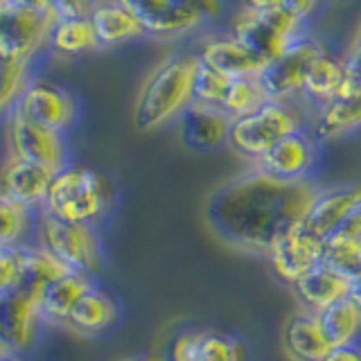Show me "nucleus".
Returning a JSON list of instances; mask_svg holds the SVG:
<instances>
[{
  "label": "nucleus",
  "mask_w": 361,
  "mask_h": 361,
  "mask_svg": "<svg viewBox=\"0 0 361 361\" xmlns=\"http://www.w3.org/2000/svg\"><path fill=\"white\" fill-rule=\"evenodd\" d=\"M316 195L312 180L276 178L255 165L212 192L206 219L228 246L267 255L282 235L302 224Z\"/></svg>",
  "instance_id": "f257e3e1"
},
{
  "label": "nucleus",
  "mask_w": 361,
  "mask_h": 361,
  "mask_svg": "<svg viewBox=\"0 0 361 361\" xmlns=\"http://www.w3.org/2000/svg\"><path fill=\"white\" fill-rule=\"evenodd\" d=\"M195 54H172L145 77L133 102V127L138 131H156L183 116L192 104V77Z\"/></svg>",
  "instance_id": "f03ea898"
},
{
  "label": "nucleus",
  "mask_w": 361,
  "mask_h": 361,
  "mask_svg": "<svg viewBox=\"0 0 361 361\" xmlns=\"http://www.w3.org/2000/svg\"><path fill=\"white\" fill-rule=\"evenodd\" d=\"M113 180L84 165H66L54 174L43 208L52 217L73 224L97 226L113 210Z\"/></svg>",
  "instance_id": "7ed1b4c3"
},
{
  "label": "nucleus",
  "mask_w": 361,
  "mask_h": 361,
  "mask_svg": "<svg viewBox=\"0 0 361 361\" xmlns=\"http://www.w3.org/2000/svg\"><path fill=\"white\" fill-rule=\"evenodd\" d=\"M302 129H307L305 127V116L293 102L269 99L257 111L233 120L228 145L235 154L257 163L271 147Z\"/></svg>",
  "instance_id": "20e7f679"
},
{
  "label": "nucleus",
  "mask_w": 361,
  "mask_h": 361,
  "mask_svg": "<svg viewBox=\"0 0 361 361\" xmlns=\"http://www.w3.org/2000/svg\"><path fill=\"white\" fill-rule=\"evenodd\" d=\"M37 244L79 274L93 276L102 267V242L95 226L90 224L61 221L41 210Z\"/></svg>",
  "instance_id": "39448f33"
},
{
  "label": "nucleus",
  "mask_w": 361,
  "mask_h": 361,
  "mask_svg": "<svg viewBox=\"0 0 361 361\" xmlns=\"http://www.w3.org/2000/svg\"><path fill=\"white\" fill-rule=\"evenodd\" d=\"M54 23L50 14L0 0V56L32 61L43 45H50Z\"/></svg>",
  "instance_id": "423d86ee"
},
{
  "label": "nucleus",
  "mask_w": 361,
  "mask_h": 361,
  "mask_svg": "<svg viewBox=\"0 0 361 361\" xmlns=\"http://www.w3.org/2000/svg\"><path fill=\"white\" fill-rule=\"evenodd\" d=\"M325 52L327 50L323 43L302 37L282 52L278 59L269 61L264 71L259 73V82L267 90V97L271 102H293L298 95H302L307 73L312 71L316 59Z\"/></svg>",
  "instance_id": "0eeeda50"
},
{
  "label": "nucleus",
  "mask_w": 361,
  "mask_h": 361,
  "mask_svg": "<svg viewBox=\"0 0 361 361\" xmlns=\"http://www.w3.org/2000/svg\"><path fill=\"white\" fill-rule=\"evenodd\" d=\"M7 142H9V154L23 158V161L39 163L43 167L54 169V172H59V169L68 165V149L63 142V133L41 127V124L23 116L16 106L9 111Z\"/></svg>",
  "instance_id": "6e6552de"
},
{
  "label": "nucleus",
  "mask_w": 361,
  "mask_h": 361,
  "mask_svg": "<svg viewBox=\"0 0 361 361\" xmlns=\"http://www.w3.org/2000/svg\"><path fill=\"white\" fill-rule=\"evenodd\" d=\"M16 109L25 118L56 133L68 131L77 120L75 97L48 79H30V84L16 102Z\"/></svg>",
  "instance_id": "1a4fd4ad"
},
{
  "label": "nucleus",
  "mask_w": 361,
  "mask_h": 361,
  "mask_svg": "<svg viewBox=\"0 0 361 361\" xmlns=\"http://www.w3.org/2000/svg\"><path fill=\"white\" fill-rule=\"evenodd\" d=\"M138 18L147 37L176 39L199 30L206 18L178 0H120Z\"/></svg>",
  "instance_id": "9d476101"
},
{
  "label": "nucleus",
  "mask_w": 361,
  "mask_h": 361,
  "mask_svg": "<svg viewBox=\"0 0 361 361\" xmlns=\"http://www.w3.org/2000/svg\"><path fill=\"white\" fill-rule=\"evenodd\" d=\"M269 262L274 274L285 285H296L314 267L323 262V242L310 235L302 226L291 228L287 235L269 248Z\"/></svg>",
  "instance_id": "9b49d317"
},
{
  "label": "nucleus",
  "mask_w": 361,
  "mask_h": 361,
  "mask_svg": "<svg viewBox=\"0 0 361 361\" xmlns=\"http://www.w3.org/2000/svg\"><path fill=\"white\" fill-rule=\"evenodd\" d=\"M319 163V140L314 133L302 129L282 138L278 145L255 163L267 174L285 180H312V172Z\"/></svg>",
  "instance_id": "f8f14e48"
},
{
  "label": "nucleus",
  "mask_w": 361,
  "mask_h": 361,
  "mask_svg": "<svg viewBox=\"0 0 361 361\" xmlns=\"http://www.w3.org/2000/svg\"><path fill=\"white\" fill-rule=\"evenodd\" d=\"M43 321L37 298L27 291L0 293V350L25 353L34 345Z\"/></svg>",
  "instance_id": "ddd939ff"
},
{
  "label": "nucleus",
  "mask_w": 361,
  "mask_h": 361,
  "mask_svg": "<svg viewBox=\"0 0 361 361\" xmlns=\"http://www.w3.org/2000/svg\"><path fill=\"white\" fill-rule=\"evenodd\" d=\"M54 174L56 172L50 167L9 154L5 165L0 167V195L27 210L43 208Z\"/></svg>",
  "instance_id": "4468645a"
},
{
  "label": "nucleus",
  "mask_w": 361,
  "mask_h": 361,
  "mask_svg": "<svg viewBox=\"0 0 361 361\" xmlns=\"http://www.w3.org/2000/svg\"><path fill=\"white\" fill-rule=\"evenodd\" d=\"M361 206V185H338L330 190H319L314 197L307 214L302 219V228L316 240H327L353 217V212Z\"/></svg>",
  "instance_id": "2eb2a0df"
},
{
  "label": "nucleus",
  "mask_w": 361,
  "mask_h": 361,
  "mask_svg": "<svg viewBox=\"0 0 361 361\" xmlns=\"http://www.w3.org/2000/svg\"><path fill=\"white\" fill-rule=\"evenodd\" d=\"M361 129V84H357L348 71L343 90L330 102L319 106L312 133L319 142H334Z\"/></svg>",
  "instance_id": "dca6fc26"
},
{
  "label": "nucleus",
  "mask_w": 361,
  "mask_h": 361,
  "mask_svg": "<svg viewBox=\"0 0 361 361\" xmlns=\"http://www.w3.org/2000/svg\"><path fill=\"white\" fill-rule=\"evenodd\" d=\"M203 63H208L221 75L237 77H255L267 68V59L255 54L248 45H244L235 34L228 37H210L201 43V52L197 54Z\"/></svg>",
  "instance_id": "f3484780"
},
{
  "label": "nucleus",
  "mask_w": 361,
  "mask_h": 361,
  "mask_svg": "<svg viewBox=\"0 0 361 361\" xmlns=\"http://www.w3.org/2000/svg\"><path fill=\"white\" fill-rule=\"evenodd\" d=\"M180 122V140L195 152H212L221 145H228V133L233 118H228L217 106L190 104Z\"/></svg>",
  "instance_id": "a211bd4d"
},
{
  "label": "nucleus",
  "mask_w": 361,
  "mask_h": 361,
  "mask_svg": "<svg viewBox=\"0 0 361 361\" xmlns=\"http://www.w3.org/2000/svg\"><path fill=\"white\" fill-rule=\"evenodd\" d=\"M118 302L116 298L106 293L104 289H99L97 285L90 287L79 302L73 307V312L68 314V319L63 323L66 330H71L77 336H99L106 330H111L118 323Z\"/></svg>",
  "instance_id": "6ab92c4d"
},
{
  "label": "nucleus",
  "mask_w": 361,
  "mask_h": 361,
  "mask_svg": "<svg viewBox=\"0 0 361 361\" xmlns=\"http://www.w3.org/2000/svg\"><path fill=\"white\" fill-rule=\"evenodd\" d=\"M88 18L93 23L99 48H118L147 37L138 18L120 0H95Z\"/></svg>",
  "instance_id": "aec40b11"
},
{
  "label": "nucleus",
  "mask_w": 361,
  "mask_h": 361,
  "mask_svg": "<svg viewBox=\"0 0 361 361\" xmlns=\"http://www.w3.org/2000/svg\"><path fill=\"white\" fill-rule=\"evenodd\" d=\"M350 287H353V280L348 276L338 274L330 264L321 262L293 285V293H296V298L300 300V307L305 312L319 314L321 310L330 307L336 300L350 296Z\"/></svg>",
  "instance_id": "412c9836"
},
{
  "label": "nucleus",
  "mask_w": 361,
  "mask_h": 361,
  "mask_svg": "<svg viewBox=\"0 0 361 361\" xmlns=\"http://www.w3.org/2000/svg\"><path fill=\"white\" fill-rule=\"evenodd\" d=\"M233 34L267 61L278 59L282 52L296 43L271 25V20L264 16V11H257L251 7H244L240 14L233 18Z\"/></svg>",
  "instance_id": "4be33fe9"
},
{
  "label": "nucleus",
  "mask_w": 361,
  "mask_h": 361,
  "mask_svg": "<svg viewBox=\"0 0 361 361\" xmlns=\"http://www.w3.org/2000/svg\"><path fill=\"white\" fill-rule=\"evenodd\" d=\"M282 345L293 361H323L332 350L316 314L305 310L289 316L282 330Z\"/></svg>",
  "instance_id": "5701e85b"
},
{
  "label": "nucleus",
  "mask_w": 361,
  "mask_h": 361,
  "mask_svg": "<svg viewBox=\"0 0 361 361\" xmlns=\"http://www.w3.org/2000/svg\"><path fill=\"white\" fill-rule=\"evenodd\" d=\"M93 285H95L93 276L79 274V271H71V274L61 276L59 280L50 282V285L37 296L43 321L63 327L68 314L73 312L79 298H82Z\"/></svg>",
  "instance_id": "b1692460"
},
{
  "label": "nucleus",
  "mask_w": 361,
  "mask_h": 361,
  "mask_svg": "<svg viewBox=\"0 0 361 361\" xmlns=\"http://www.w3.org/2000/svg\"><path fill=\"white\" fill-rule=\"evenodd\" d=\"M348 82V63L345 59H336L330 52L321 54L312 71L307 73L302 86V95L314 104L323 106L325 102H330L343 90Z\"/></svg>",
  "instance_id": "393cba45"
},
{
  "label": "nucleus",
  "mask_w": 361,
  "mask_h": 361,
  "mask_svg": "<svg viewBox=\"0 0 361 361\" xmlns=\"http://www.w3.org/2000/svg\"><path fill=\"white\" fill-rule=\"evenodd\" d=\"M319 325L325 334V338L330 341V345H348L357 343L361 336V307L345 296L341 300H336L330 307L321 310L316 314Z\"/></svg>",
  "instance_id": "a878e982"
},
{
  "label": "nucleus",
  "mask_w": 361,
  "mask_h": 361,
  "mask_svg": "<svg viewBox=\"0 0 361 361\" xmlns=\"http://www.w3.org/2000/svg\"><path fill=\"white\" fill-rule=\"evenodd\" d=\"M50 48L59 56H79L99 48L93 23L88 16L56 20L50 34Z\"/></svg>",
  "instance_id": "bb28decb"
},
{
  "label": "nucleus",
  "mask_w": 361,
  "mask_h": 361,
  "mask_svg": "<svg viewBox=\"0 0 361 361\" xmlns=\"http://www.w3.org/2000/svg\"><path fill=\"white\" fill-rule=\"evenodd\" d=\"M323 262L336 269L350 280L361 278V235L341 226L323 240Z\"/></svg>",
  "instance_id": "cd10ccee"
},
{
  "label": "nucleus",
  "mask_w": 361,
  "mask_h": 361,
  "mask_svg": "<svg viewBox=\"0 0 361 361\" xmlns=\"http://www.w3.org/2000/svg\"><path fill=\"white\" fill-rule=\"evenodd\" d=\"M71 271L73 269H68L63 262H59L52 253H48L39 244L37 246L25 244V271H23L20 291H27L37 298L50 282L59 280L61 276L71 274Z\"/></svg>",
  "instance_id": "c85d7f7f"
},
{
  "label": "nucleus",
  "mask_w": 361,
  "mask_h": 361,
  "mask_svg": "<svg viewBox=\"0 0 361 361\" xmlns=\"http://www.w3.org/2000/svg\"><path fill=\"white\" fill-rule=\"evenodd\" d=\"M267 102L269 97H267L262 82H259V75L237 77V79H231V86H228V93L224 97L221 111L235 120V118H242L257 111L262 104H267Z\"/></svg>",
  "instance_id": "c756f323"
},
{
  "label": "nucleus",
  "mask_w": 361,
  "mask_h": 361,
  "mask_svg": "<svg viewBox=\"0 0 361 361\" xmlns=\"http://www.w3.org/2000/svg\"><path fill=\"white\" fill-rule=\"evenodd\" d=\"M228 86H231V77L214 71V68L203 63L197 56L195 77H192V104L221 109L224 97L228 93Z\"/></svg>",
  "instance_id": "7c9ffc66"
},
{
  "label": "nucleus",
  "mask_w": 361,
  "mask_h": 361,
  "mask_svg": "<svg viewBox=\"0 0 361 361\" xmlns=\"http://www.w3.org/2000/svg\"><path fill=\"white\" fill-rule=\"evenodd\" d=\"M32 210L0 195V246H20L32 228Z\"/></svg>",
  "instance_id": "2f4dec72"
},
{
  "label": "nucleus",
  "mask_w": 361,
  "mask_h": 361,
  "mask_svg": "<svg viewBox=\"0 0 361 361\" xmlns=\"http://www.w3.org/2000/svg\"><path fill=\"white\" fill-rule=\"evenodd\" d=\"M248 350L237 336L221 332H201L199 361H246Z\"/></svg>",
  "instance_id": "473e14b6"
},
{
  "label": "nucleus",
  "mask_w": 361,
  "mask_h": 361,
  "mask_svg": "<svg viewBox=\"0 0 361 361\" xmlns=\"http://www.w3.org/2000/svg\"><path fill=\"white\" fill-rule=\"evenodd\" d=\"M23 271H25V244L0 246V293L20 289Z\"/></svg>",
  "instance_id": "72a5a7b5"
},
{
  "label": "nucleus",
  "mask_w": 361,
  "mask_h": 361,
  "mask_svg": "<svg viewBox=\"0 0 361 361\" xmlns=\"http://www.w3.org/2000/svg\"><path fill=\"white\" fill-rule=\"evenodd\" d=\"M45 3H48V11L54 20H63L88 16L95 0H45Z\"/></svg>",
  "instance_id": "f704fd0d"
},
{
  "label": "nucleus",
  "mask_w": 361,
  "mask_h": 361,
  "mask_svg": "<svg viewBox=\"0 0 361 361\" xmlns=\"http://www.w3.org/2000/svg\"><path fill=\"white\" fill-rule=\"evenodd\" d=\"M199 336L201 332H183L174 338L167 361H199Z\"/></svg>",
  "instance_id": "c9c22d12"
},
{
  "label": "nucleus",
  "mask_w": 361,
  "mask_h": 361,
  "mask_svg": "<svg viewBox=\"0 0 361 361\" xmlns=\"http://www.w3.org/2000/svg\"><path fill=\"white\" fill-rule=\"evenodd\" d=\"M278 7L291 11V14H296L298 18L307 23L319 14V9L323 7V0H280Z\"/></svg>",
  "instance_id": "e433bc0d"
},
{
  "label": "nucleus",
  "mask_w": 361,
  "mask_h": 361,
  "mask_svg": "<svg viewBox=\"0 0 361 361\" xmlns=\"http://www.w3.org/2000/svg\"><path fill=\"white\" fill-rule=\"evenodd\" d=\"M178 3L199 11V14L206 20L217 18L221 14V7H224V0H178Z\"/></svg>",
  "instance_id": "4c0bfd02"
},
{
  "label": "nucleus",
  "mask_w": 361,
  "mask_h": 361,
  "mask_svg": "<svg viewBox=\"0 0 361 361\" xmlns=\"http://www.w3.org/2000/svg\"><path fill=\"white\" fill-rule=\"evenodd\" d=\"M323 361H361V345L348 343V345H334Z\"/></svg>",
  "instance_id": "58836bf2"
},
{
  "label": "nucleus",
  "mask_w": 361,
  "mask_h": 361,
  "mask_svg": "<svg viewBox=\"0 0 361 361\" xmlns=\"http://www.w3.org/2000/svg\"><path fill=\"white\" fill-rule=\"evenodd\" d=\"M9 5H16V7H25V9H34V11H41V14H50L48 11V3L45 0H7Z\"/></svg>",
  "instance_id": "ea45409f"
},
{
  "label": "nucleus",
  "mask_w": 361,
  "mask_h": 361,
  "mask_svg": "<svg viewBox=\"0 0 361 361\" xmlns=\"http://www.w3.org/2000/svg\"><path fill=\"white\" fill-rule=\"evenodd\" d=\"M345 63H348L350 77H353L357 84H361V54H350V56H345Z\"/></svg>",
  "instance_id": "a19ab883"
},
{
  "label": "nucleus",
  "mask_w": 361,
  "mask_h": 361,
  "mask_svg": "<svg viewBox=\"0 0 361 361\" xmlns=\"http://www.w3.org/2000/svg\"><path fill=\"white\" fill-rule=\"evenodd\" d=\"M246 7L257 9V11H264V9H276L280 5V0H244Z\"/></svg>",
  "instance_id": "79ce46f5"
},
{
  "label": "nucleus",
  "mask_w": 361,
  "mask_h": 361,
  "mask_svg": "<svg viewBox=\"0 0 361 361\" xmlns=\"http://www.w3.org/2000/svg\"><path fill=\"white\" fill-rule=\"evenodd\" d=\"M350 54H361V23H359V27L357 32L353 34V41H350V48H348V56Z\"/></svg>",
  "instance_id": "37998d69"
},
{
  "label": "nucleus",
  "mask_w": 361,
  "mask_h": 361,
  "mask_svg": "<svg viewBox=\"0 0 361 361\" xmlns=\"http://www.w3.org/2000/svg\"><path fill=\"white\" fill-rule=\"evenodd\" d=\"M0 361H27L23 357V353H16V350H0Z\"/></svg>",
  "instance_id": "c03bdc74"
},
{
  "label": "nucleus",
  "mask_w": 361,
  "mask_h": 361,
  "mask_svg": "<svg viewBox=\"0 0 361 361\" xmlns=\"http://www.w3.org/2000/svg\"><path fill=\"white\" fill-rule=\"evenodd\" d=\"M350 298H353L361 307V278L353 280V287H350Z\"/></svg>",
  "instance_id": "a18cd8bd"
},
{
  "label": "nucleus",
  "mask_w": 361,
  "mask_h": 361,
  "mask_svg": "<svg viewBox=\"0 0 361 361\" xmlns=\"http://www.w3.org/2000/svg\"><path fill=\"white\" fill-rule=\"evenodd\" d=\"M124 361H167L161 355H140V357H131V359H124Z\"/></svg>",
  "instance_id": "49530a36"
},
{
  "label": "nucleus",
  "mask_w": 361,
  "mask_h": 361,
  "mask_svg": "<svg viewBox=\"0 0 361 361\" xmlns=\"http://www.w3.org/2000/svg\"><path fill=\"white\" fill-rule=\"evenodd\" d=\"M0 113H7V111H5V109H3V104H0Z\"/></svg>",
  "instance_id": "de8ad7c7"
},
{
  "label": "nucleus",
  "mask_w": 361,
  "mask_h": 361,
  "mask_svg": "<svg viewBox=\"0 0 361 361\" xmlns=\"http://www.w3.org/2000/svg\"><path fill=\"white\" fill-rule=\"evenodd\" d=\"M359 210H361V206H359Z\"/></svg>",
  "instance_id": "09e8293b"
}]
</instances>
